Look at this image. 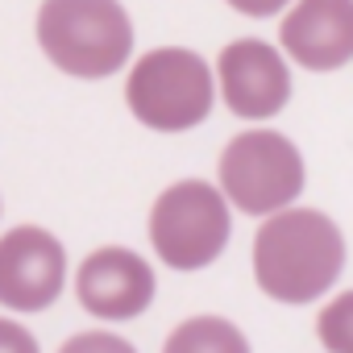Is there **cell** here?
Instances as JSON below:
<instances>
[{
    "instance_id": "obj_10",
    "label": "cell",
    "mask_w": 353,
    "mask_h": 353,
    "mask_svg": "<svg viewBox=\"0 0 353 353\" xmlns=\"http://www.w3.org/2000/svg\"><path fill=\"white\" fill-rule=\"evenodd\" d=\"M162 353H250L245 332L221 316H192L166 336Z\"/></svg>"
},
{
    "instance_id": "obj_7",
    "label": "cell",
    "mask_w": 353,
    "mask_h": 353,
    "mask_svg": "<svg viewBox=\"0 0 353 353\" xmlns=\"http://www.w3.org/2000/svg\"><path fill=\"white\" fill-rule=\"evenodd\" d=\"M221 75V96L229 112L241 121H270L287 108L291 100V71L279 46L262 38H237L221 50L216 63Z\"/></svg>"
},
{
    "instance_id": "obj_6",
    "label": "cell",
    "mask_w": 353,
    "mask_h": 353,
    "mask_svg": "<svg viewBox=\"0 0 353 353\" xmlns=\"http://www.w3.org/2000/svg\"><path fill=\"white\" fill-rule=\"evenodd\" d=\"M67 254L54 233L17 225L0 237V303L13 312H42L63 295Z\"/></svg>"
},
{
    "instance_id": "obj_3",
    "label": "cell",
    "mask_w": 353,
    "mask_h": 353,
    "mask_svg": "<svg viewBox=\"0 0 353 353\" xmlns=\"http://www.w3.org/2000/svg\"><path fill=\"white\" fill-rule=\"evenodd\" d=\"M129 112L154 133H188L208 121L216 100L212 67L188 46H158L141 54L125 79Z\"/></svg>"
},
{
    "instance_id": "obj_9",
    "label": "cell",
    "mask_w": 353,
    "mask_h": 353,
    "mask_svg": "<svg viewBox=\"0 0 353 353\" xmlns=\"http://www.w3.org/2000/svg\"><path fill=\"white\" fill-rule=\"evenodd\" d=\"M279 42L307 71L345 67L353 59V0H295Z\"/></svg>"
},
{
    "instance_id": "obj_5",
    "label": "cell",
    "mask_w": 353,
    "mask_h": 353,
    "mask_svg": "<svg viewBox=\"0 0 353 353\" xmlns=\"http://www.w3.org/2000/svg\"><path fill=\"white\" fill-rule=\"evenodd\" d=\"M233 221L225 196L204 179L170 183L150 208V241L154 254L174 270H204L229 245Z\"/></svg>"
},
{
    "instance_id": "obj_4",
    "label": "cell",
    "mask_w": 353,
    "mask_h": 353,
    "mask_svg": "<svg viewBox=\"0 0 353 353\" xmlns=\"http://www.w3.org/2000/svg\"><path fill=\"white\" fill-rule=\"evenodd\" d=\"M221 196L241 208L245 216H274L291 208L303 192V158L287 133L274 129H250L237 133L216 162Z\"/></svg>"
},
{
    "instance_id": "obj_12",
    "label": "cell",
    "mask_w": 353,
    "mask_h": 353,
    "mask_svg": "<svg viewBox=\"0 0 353 353\" xmlns=\"http://www.w3.org/2000/svg\"><path fill=\"white\" fill-rule=\"evenodd\" d=\"M59 353H137V349L117 332H75L71 341H63Z\"/></svg>"
},
{
    "instance_id": "obj_2",
    "label": "cell",
    "mask_w": 353,
    "mask_h": 353,
    "mask_svg": "<svg viewBox=\"0 0 353 353\" xmlns=\"http://www.w3.org/2000/svg\"><path fill=\"white\" fill-rule=\"evenodd\" d=\"M38 46L75 79H108L133 54V21L121 0H42Z\"/></svg>"
},
{
    "instance_id": "obj_11",
    "label": "cell",
    "mask_w": 353,
    "mask_h": 353,
    "mask_svg": "<svg viewBox=\"0 0 353 353\" xmlns=\"http://www.w3.org/2000/svg\"><path fill=\"white\" fill-rule=\"evenodd\" d=\"M349 316H353V295L345 291V295H336L332 307L320 312V320H316V332H320V341H324L332 353H349V349H353V345H349Z\"/></svg>"
},
{
    "instance_id": "obj_13",
    "label": "cell",
    "mask_w": 353,
    "mask_h": 353,
    "mask_svg": "<svg viewBox=\"0 0 353 353\" xmlns=\"http://www.w3.org/2000/svg\"><path fill=\"white\" fill-rule=\"evenodd\" d=\"M0 353H38V341L30 336V328H21L17 320L0 316Z\"/></svg>"
},
{
    "instance_id": "obj_1",
    "label": "cell",
    "mask_w": 353,
    "mask_h": 353,
    "mask_svg": "<svg viewBox=\"0 0 353 353\" xmlns=\"http://www.w3.org/2000/svg\"><path fill=\"white\" fill-rule=\"evenodd\" d=\"M345 270V237L316 208H283L254 237V279L279 303L320 299Z\"/></svg>"
},
{
    "instance_id": "obj_8",
    "label": "cell",
    "mask_w": 353,
    "mask_h": 353,
    "mask_svg": "<svg viewBox=\"0 0 353 353\" xmlns=\"http://www.w3.org/2000/svg\"><path fill=\"white\" fill-rule=\"evenodd\" d=\"M154 266L125 245H104L88 254L75 274V295L96 320H133L154 303Z\"/></svg>"
},
{
    "instance_id": "obj_14",
    "label": "cell",
    "mask_w": 353,
    "mask_h": 353,
    "mask_svg": "<svg viewBox=\"0 0 353 353\" xmlns=\"http://www.w3.org/2000/svg\"><path fill=\"white\" fill-rule=\"evenodd\" d=\"M229 5L241 17H274V13H283L291 5V0H229Z\"/></svg>"
}]
</instances>
